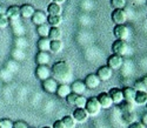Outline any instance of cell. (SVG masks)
Masks as SVG:
<instances>
[{
    "label": "cell",
    "mask_w": 147,
    "mask_h": 128,
    "mask_svg": "<svg viewBox=\"0 0 147 128\" xmlns=\"http://www.w3.org/2000/svg\"><path fill=\"white\" fill-rule=\"evenodd\" d=\"M64 49V42L61 40H51L50 44V52L53 54H58Z\"/></svg>",
    "instance_id": "22"
},
{
    "label": "cell",
    "mask_w": 147,
    "mask_h": 128,
    "mask_svg": "<svg viewBox=\"0 0 147 128\" xmlns=\"http://www.w3.org/2000/svg\"><path fill=\"white\" fill-rule=\"evenodd\" d=\"M50 25L47 22L46 24H42V25H39L36 26V33L40 38H48V33H50Z\"/></svg>",
    "instance_id": "28"
},
{
    "label": "cell",
    "mask_w": 147,
    "mask_h": 128,
    "mask_svg": "<svg viewBox=\"0 0 147 128\" xmlns=\"http://www.w3.org/2000/svg\"><path fill=\"white\" fill-rule=\"evenodd\" d=\"M69 93H72V89H71V85L68 84H59L58 88H57V96L60 99H65Z\"/></svg>",
    "instance_id": "18"
},
{
    "label": "cell",
    "mask_w": 147,
    "mask_h": 128,
    "mask_svg": "<svg viewBox=\"0 0 147 128\" xmlns=\"http://www.w3.org/2000/svg\"><path fill=\"white\" fill-rule=\"evenodd\" d=\"M53 3H57V4H59V5H61V4H64L66 0H52Z\"/></svg>",
    "instance_id": "42"
},
{
    "label": "cell",
    "mask_w": 147,
    "mask_h": 128,
    "mask_svg": "<svg viewBox=\"0 0 147 128\" xmlns=\"http://www.w3.org/2000/svg\"><path fill=\"white\" fill-rule=\"evenodd\" d=\"M128 128H146V127L141 123V121H133L128 125Z\"/></svg>",
    "instance_id": "38"
},
{
    "label": "cell",
    "mask_w": 147,
    "mask_h": 128,
    "mask_svg": "<svg viewBox=\"0 0 147 128\" xmlns=\"http://www.w3.org/2000/svg\"><path fill=\"white\" fill-rule=\"evenodd\" d=\"M13 128H30V126H28V123L26 121L18 120V121L13 122Z\"/></svg>",
    "instance_id": "35"
},
{
    "label": "cell",
    "mask_w": 147,
    "mask_h": 128,
    "mask_svg": "<svg viewBox=\"0 0 147 128\" xmlns=\"http://www.w3.org/2000/svg\"><path fill=\"white\" fill-rule=\"evenodd\" d=\"M3 13H5V12H4L3 7H1V6H0V14H3Z\"/></svg>",
    "instance_id": "43"
},
{
    "label": "cell",
    "mask_w": 147,
    "mask_h": 128,
    "mask_svg": "<svg viewBox=\"0 0 147 128\" xmlns=\"http://www.w3.org/2000/svg\"><path fill=\"white\" fill-rule=\"evenodd\" d=\"M0 128H13V121L8 118L0 119Z\"/></svg>",
    "instance_id": "33"
},
{
    "label": "cell",
    "mask_w": 147,
    "mask_h": 128,
    "mask_svg": "<svg viewBox=\"0 0 147 128\" xmlns=\"http://www.w3.org/2000/svg\"><path fill=\"white\" fill-rule=\"evenodd\" d=\"M46 13H47V15H61V13H63V8H61V5L52 1V3H50L47 5Z\"/></svg>",
    "instance_id": "20"
},
{
    "label": "cell",
    "mask_w": 147,
    "mask_h": 128,
    "mask_svg": "<svg viewBox=\"0 0 147 128\" xmlns=\"http://www.w3.org/2000/svg\"><path fill=\"white\" fill-rule=\"evenodd\" d=\"M141 81H142V84L145 85V87H146V89H147V75L144 76V78L141 79Z\"/></svg>",
    "instance_id": "41"
},
{
    "label": "cell",
    "mask_w": 147,
    "mask_h": 128,
    "mask_svg": "<svg viewBox=\"0 0 147 128\" xmlns=\"http://www.w3.org/2000/svg\"><path fill=\"white\" fill-rule=\"evenodd\" d=\"M35 76L41 82L48 78H51V67L48 65H38L35 68Z\"/></svg>",
    "instance_id": "6"
},
{
    "label": "cell",
    "mask_w": 147,
    "mask_h": 128,
    "mask_svg": "<svg viewBox=\"0 0 147 128\" xmlns=\"http://www.w3.org/2000/svg\"><path fill=\"white\" fill-rule=\"evenodd\" d=\"M52 128H65V126L61 120H55L52 125Z\"/></svg>",
    "instance_id": "39"
},
{
    "label": "cell",
    "mask_w": 147,
    "mask_h": 128,
    "mask_svg": "<svg viewBox=\"0 0 147 128\" xmlns=\"http://www.w3.org/2000/svg\"><path fill=\"white\" fill-rule=\"evenodd\" d=\"M31 20H32V22L35 25V26L46 24L47 22V13L44 12V11H40V9H35V12H34V14L32 15Z\"/></svg>",
    "instance_id": "14"
},
{
    "label": "cell",
    "mask_w": 147,
    "mask_h": 128,
    "mask_svg": "<svg viewBox=\"0 0 147 128\" xmlns=\"http://www.w3.org/2000/svg\"><path fill=\"white\" fill-rule=\"evenodd\" d=\"M122 119H124L126 122L131 123L133 121H136L134 120V117H133V113H126V114H122Z\"/></svg>",
    "instance_id": "37"
},
{
    "label": "cell",
    "mask_w": 147,
    "mask_h": 128,
    "mask_svg": "<svg viewBox=\"0 0 147 128\" xmlns=\"http://www.w3.org/2000/svg\"><path fill=\"white\" fill-rule=\"evenodd\" d=\"M137 91L133 87H125L122 88V94H124V100L126 101H132L134 102V98H136Z\"/></svg>",
    "instance_id": "24"
},
{
    "label": "cell",
    "mask_w": 147,
    "mask_h": 128,
    "mask_svg": "<svg viewBox=\"0 0 147 128\" xmlns=\"http://www.w3.org/2000/svg\"><path fill=\"white\" fill-rule=\"evenodd\" d=\"M112 52L114 54L119 55H125L128 52V44L126 40H121V39H115L112 44Z\"/></svg>",
    "instance_id": "3"
},
{
    "label": "cell",
    "mask_w": 147,
    "mask_h": 128,
    "mask_svg": "<svg viewBox=\"0 0 147 128\" xmlns=\"http://www.w3.org/2000/svg\"><path fill=\"white\" fill-rule=\"evenodd\" d=\"M118 106H119V109H120V112H121L122 114H126V113H133L134 107H136V104H134V102H132V101H126V100H124V101H122L121 104H119Z\"/></svg>",
    "instance_id": "21"
},
{
    "label": "cell",
    "mask_w": 147,
    "mask_h": 128,
    "mask_svg": "<svg viewBox=\"0 0 147 128\" xmlns=\"http://www.w3.org/2000/svg\"><path fill=\"white\" fill-rule=\"evenodd\" d=\"M77 96H78V94H76V93H69V94L65 98V100H66V102H67V105H69V106H74Z\"/></svg>",
    "instance_id": "34"
},
{
    "label": "cell",
    "mask_w": 147,
    "mask_h": 128,
    "mask_svg": "<svg viewBox=\"0 0 147 128\" xmlns=\"http://www.w3.org/2000/svg\"><path fill=\"white\" fill-rule=\"evenodd\" d=\"M51 62V53L50 52H41L39 51L35 55V63L36 65H48Z\"/></svg>",
    "instance_id": "16"
},
{
    "label": "cell",
    "mask_w": 147,
    "mask_h": 128,
    "mask_svg": "<svg viewBox=\"0 0 147 128\" xmlns=\"http://www.w3.org/2000/svg\"><path fill=\"white\" fill-rule=\"evenodd\" d=\"M71 89H72V93H76L78 95H84V93L87 91V87L82 80H76L71 84Z\"/></svg>",
    "instance_id": "15"
},
{
    "label": "cell",
    "mask_w": 147,
    "mask_h": 128,
    "mask_svg": "<svg viewBox=\"0 0 147 128\" xmlns=\"http://www.w3.org/2000/svg\"><path fill=\"white\" fill-rule=\"evenodd\" d=\"M147 102V91H137L136 98H134V104L136 105H146Z\"/></svg>",
    "instance_id": "23"
},
{
    "label": "cell",
    "mask_w": 147,
    "mask_h": 128,
    "mask_svg": "<svg viewBox=\"0 0 147 128\" xmlns=\"http://www.w3.org/2000/svg\"><path fill=\"white\" fill-rule=\"evenodd\" d=\"M8 25H9V19L7 18V15L5 13L3 14H0V30H5L8 27Z\"/></svg>",
    "instance_id": "32"
},
{
    "label": "cell",
    "mask_w": 147,
    "mask_h": 128,
    "mask_svg": "<svg viewBox=\"0 0 147 128\" xmlns=\"http://www.w3.org/2000/svg\"><path fill=\"white\" fill-rule=\"evenodd\" d=\"M86 101H87V98L84 96V95H78L77 99H76V108H85V105H86Z\"/></svg>",
    "instance_id": "30"
},
{
    "label": "cell",
    "mask_w": 147,
    "mask_h": 128,
    "mask_svg": "<svg viewBox=\"0 0 147 128\" xmlns=\"http://www.w3.org/2000/svg\"><path fill=\"white\" fill-rule=\"evenodd\" d=\"M124 65V57L119 54H112L107 58V66L112 68L113 71H118Z\"/></svg>",
    "instance_id": "4"
},
{
    "label": "cell",
    "mask_w": 147,
    "mask_h": 128,
    "mask_svg": "<svg viewBox=\"0 0 147 128\" xmlns=\"http://www.w3.org/2000/svg\"><path fill=\"white\" fill-rule=\"evenodd\" d=\"M34 12H35V8L31 4H24L20 6V17L22 18H26V19L32 18Z\"/></svg>",
    "instance_id": "19"
},
{
    "label": "cell",
    "mask_w": 147,
    "mask_h": 128,
    "mask_svg": "<svg viewBox=\"0 0 147 128\" xmlns=\"http://www.w3.org/2000/svg\"><path fill=\"white\" fill-rule=\"evenodd\" d=\"M41 86H42V89L46 92V93H48V94H54L55 92H57V88H58V86H59V82L54 79V78H48V79H46V80H44L42 82H41Z\"/></svg>",
    "instance_id": "7"
},
{
    "label": "cell",
    "mask_w": 147,
    "mask_h": 128,
    "mask_svg": "<svg viewBox=\"0 0 147 128\" xmlns=\"http://www.w3.org/2000/svg\"><path fill=\"white\" fill-rule=\"evenodd\" d=\"M61 121H63L65 128H76L77 122L74 119H73L72 115H65V117L61 119Z\"/></svg>",
    "instance_id": "29"
},
{
    "label": "cell",
    "mask_w": 147,
    "mask_h": 128,
    "mask_svg": "<svg viewBox=\"0 0 147 128\" xmlns=\"http://www.w3.org/2000/svg\"><path fill=\"white\" fill-rule=\"evenodd\" d=\"M95 74L98 75V78L100 79V81H108L113 76V69L109 68L107 65H104L98 68Z\"/></svg>",
    "instance_id": "10"
},
{
    "label": "cell",
    "mask_w": 147,
    "mask_h": 128,
    "mask_svg": "<svg viewBox=\"0 0 147 128\" xmlns=\"http://www.w3.org/2000/svg\"><path fill=\"white\" fill-rule=\"evenodd\" d=\"M127 4V0H111V6L117 9V8H125Z\"/></svg>",
    "instance_id": "31"
},
{
    "label": "cell",
    "mask_w": 147,
    "mask_h": 128,
    "mask_svg": "<svg viewBox=\"0 0 147 128\" xmlns=\"http://www.w3.org/2000/svg\"><path fill=\"white\" fill-rule=\"evenodd\" d=\"M50 44L51 40L48 38H40L36 42V46H38V49L41 51V52H50Z\"/></svg>",
    "instance_id": "25"
},
{
    "label": "cell",
    "mask_w": 147,
    "mask_h": 128,
    "mask_svg": "<svg viewBox=\"0 0 147 128\" xmlns=\"http://www.w3.org/2000/svg\"><path fill=\"white\" fill-rule=\"evenodd\" d=\"M41 128H52V127H50V126H44V127H41Z\"/></svg>",
    "instance_id": "44"
},
{
    "label": "cell",
    "mask_w": 147,
    "mask_h": 128,
    "mask_svg": "<svg viewBox=\"0 0 147 128\" xmlns=\"http://www.w3.org/2000/svg\"><path fill=\"white\" fill-rule=\"evenodd\" d=\"M0 38H1V30H0Z\"/></svg>",
    "instance_id": "45"
},
{
    "label": "cell",
    "mask_w": 147,
    "mask_h": 128,
    "mask_svg": "<svg viewBox=\"0 0 147 128\" xmlns=\"http://www.w3.org/2000/svg\"><path fill=\"white\" fill-rule=\"evenodd\" d=\"M96 99H98V102L100 104L101 109H109L114 105L112 99H111V96H109V94L107 92L99 93V94H98V96H96Z\"/></svg>",
    "instance_id": "8"
},
{
    "label": "cell",
    "mask_w": 147,
    "mask_h": 128,
    "mask_svg": "<svg viewBox=\"0 0 147 128\" xmlns=\"http://www.w3.org/2000/svg\"><path fill=\"white\" fill-rule=\"evenodd\" d=\"M84 82H85V85H86L87 89H96L100 86L101 81H100L99 78H98L96 74H88V75H86Z\"/></svg>",
    "instance_id": "12"
},
{
    "label": "cell",
    "mask_w": 147,
    "mask_h": 128,
    "mask_svg": "<svg viewBox=\"0 0 147 128\" xmlns=\"http://www.w3.org/2000/svg\"><path fill=\"white\" fill-rule=\"evenodd\" d=\"M72 117L77 123H85L88 120V114L85 108H76L72 113Z\"/></svg>",
    "instance_id": "13"
},
{
    "label": "cell",
    "mask_w": 147,
    "mask_h": 128,
    "mask_svg": "<svg viewBox=\"0 0 147 128\" xmlns=\"http://www.w3.org/2000/svg\"><path fill=\"white\" fill-rule=\"evenodd\" d=\"M85 110L87 112L88 117H96L101 112V107L100 104L98 102L96 96H91L87 99L86 105H85Z\"/></svg>",
    "instance_id": "2"
},
{
    "label": "cell",
    "mask_w": 147,
    "mask_h": 128,
    "mask_svg": "<svg viewBox=\"0 0 147 128\" xmlns=\"http://www.w3.org/2000/svg\"><path fill=\"white\" fill-rule=\"evenodd\" d=\"M5 14L7 15V18L9 20H17L20 18V6L18 5H11L6 12H5Z\"/></svg>",
    "instance_id": "17"
},
{
    "label": "cell",
    "mask_w": 147,
    "mask_h": 128,
    "mask_svg": "<svg viewBox=\"0 0 147 128\" xmlns=\"http://www.w3.org/2000/svg\"><path fill=\"white\" fill-rule=\"evenodd\" d=\"M133 88L136 89V91H147L146 87H145V85H144L142 81H141V79H140V80H137L136 82H134Z\"/></svg>",
    "instance_id": "36"
},
{
    "label": "cell",
    "mask_w": 147,
    "mask_h": 128,
    "mask_svg": "<svg viewBox=\"0 0 147 128\" xmlns=\"http://www.w3.org/2000/svg\"><path fill=\"white\" fill-rule=\"evenodd\" d=\"M141 123H142L145 127H147V113H145V114L142 115V118H141Z\"/></svg>",
    "instance_id": "40"
},
{
    "label": "cell",
    "mask_w": 147,
    "mask_h": 128,
    "mask_svg": "<svg viewBox=\"0 0 147 128\" xmlns=\"http://www.w3.org/2000/svg\"><path fill=\"white\" fill-rule=\"evenodd\" d=\"M146 108H147V102H146Z\"/></svg>",
    "instance_id": "46"
},
{
    "label": "cell",
    "mask_w": 147,
    "mask_h": 128,
    "mask_svg": "<svg viewBox=\"0 0 147 128\" xmlns=\"http://www.w3.org/2000/svg\"><path fill=\"white\" fill-rule=\"evenodd\" d=\"M51 75L58 82L67 84L72 78V67L65 60L57 61L51 67Z\"/></svg>",
    "instance_id": "1"
},
{
    "label": "cell",
    "mask_w": 147,
    "mask_h": 128,
    "mask_svg": "<svg viewBox=\"0 0 147 128\" xmlns=\"http://www.w3.org/2000/svg\"><path fill=\"white\" fill-rule=\"evenodd\" d=\"M63 22V17L61 15H47V24L50 27H59Z\"/></svg>",
    "instance_id": "27"
},
{
    "label": "cell",
    "mask_w": 147,
    "mask_h": 128,
    "mask_svg": "<svg viewBox=\"0 0 147 128\" xmlns=\"http://www.w3.org/2000/svg\"><path fill=\"white\" fill-rule=\"evenodd\" d=\"M111 18H112V21L114 22V25H125V22L127 20L126 11L124 8L113 9L112 14H111Z\"/></svg>",
    "instance_id": "5"
},
{
    "label": "cell",
    "mask_w": 147,
    "mask_h": 128,
    "mask_svg": "<svg viewBox=\"0 0 147 128\" xmlns=\"http://www.w3.org/2000/svg\"><path fill=\"white\" fill-rule=\"evenodd\" d=\"M63 36V31L60 27H51L50 33H48V39L50 40H61Z\"/></svg>",
    "instance_id": "26"
},
{
    "label": "cell",
    "mask_w": 147,
    "mask_h": 128,
    "mask_svg": "<svg viewBox=\"0 0 147 128\" xmlns=\"http://www.w3.org/2000/svg\"><path fill=\"white\" fill-rule=\"evenodd\" d=\"M107 93L109 94V96H111V99H112L114 105H119V104H121V102L124 101V94H122V89L119 88V87H112Z\"/></svg>",
    "instance_id": "11"
},
{
    "label": "cell",
    "mask_w": 147,
    "mask_h": 128,
    "mask_svg": "<svg viewBox=\"0 0 147 128\" xmlns=\"http://www.w3.org/2000/svg\"><path fill=\"white\" fill-rule=\"evenodd\" d=\"M113 35L115 36V39L126 40L129 35V30L126 25H115L113 28Z\"/></svg>",
    "instance_id": "9"
}]
</instances>
